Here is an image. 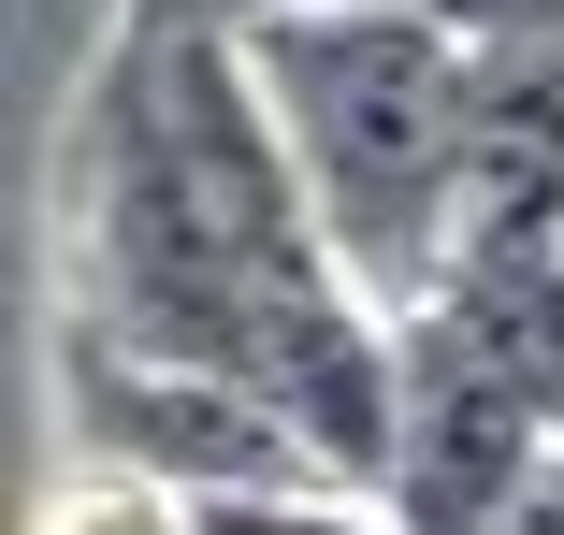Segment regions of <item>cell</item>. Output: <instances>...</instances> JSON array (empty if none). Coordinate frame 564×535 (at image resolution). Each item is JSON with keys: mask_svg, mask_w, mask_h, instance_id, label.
<instances>
[{"mask_svg": "<svg viewBox=\"0 0 564 535\" xmlns=\"http://www.w3.org/2000/svg\"><path fill=\"white\" fill-rule=\"evenodd\" d=\"M58 247H73V318L160 362L247 376L333 478L377 492L405 318L362 304V275L333 261L247 30H217L203 0L117 15L58 131Z\"/></svg>", "mask_w": 564, "mask_h": 535, "instance_id": "1", "label": "cell"}, {"mask_svg": "<svg viewBox=\"0 0 564 535\" xmlns=\"http://www.w3.org/2000/svg\"><path fill=\"white\" fill-rule=\"evenodd\" d=\"M261 101L290 131V174L318 203L333 261L362 275V304L420 318L448 290V203H464V87L478 44L420 15V0H333V15L247 30Z\"/></svg>", "mask_w": 564, "mask_h": 535, "instance_id": "2", "label": "cell"}, {"mask_svg": "<svg viewBox=\"0 0 564 535\" xmlns=\"http://www.w3.org/2000/svg\"><path fill=\"white\" fill-rule=\"evenodd\" d=\"M58 435H73V463H145V478H174V492L333 478L247 376L160 362V348H131V334H101V318H58Z\"/></svg>", "mask_w": 564, "mask_h": 535, "instance_id": "3", "label": "cell"}, {"mask_svg": "<svg viewBox=\"0 0 564 535\" xmlns=\"http://www.w3.org/2000/svg\"><path fill=\"white\" fill-rule=\"evenodd\" d=\"M564 435L420 304L405 318V362H391V463H377V521L391 535H507L535 463Z\"/></svg>", "mask_w": 564, "mask_h": 535, "instance_id": "4", "label": "cell"}, {"mask_svg": "<svg viewBox=\"0 0 564 535\" xmlns=\"http://www.w3.org/2000/svg\"><path fill=\"white\" fill-rule=\"evenodd\" d=\"M564 247V44H478L464 87V203H448V275Z\"/></svg>", "mask_w": 564, "mask_h": 535, "instance_id": "5", "label": "cell"}, {"mask_svg": "<svg viewBox=\"0 0 564 535\" xmlns=\"http://www.w3.org/2000/svg\"><path fill=\"white\" fill-rule=\"evenodd\" d=\"M434 318L564 435V247H535V261H464V275L434 290Z\"/></svg>", "mask_w": 564, "mask_h": 535, "instance_id": "6", "label": "cell"}, {"mask_svg": "<svg viewBox=\"0 0 564 535\" xmlns=\"http://www.w3.org/2000/svg\"><path fill=\"white\" fill-rule=\"evenodd\" d=\"M30 535H188V492L145 463H58L30 492Z\"/></svg>", "mask_w": 564, "mask_h": 535, "instance_id": "7", "label": "cell"}, {"mask_svg": "<svg viewBox=\"0 0 564 535\" xmlns=\"http://www.w3.org/2000/svg\"><path fill=\"white\" fill-rule=\"evenodd\" d=\"M188 535H391L362 478H261V492H188Z\"/></svg>", "mask_w": 564, "mask_h": 535, "instance_id": "8", "label": "cell"}, {"mask_svg": "<svg viewBox=\"0 0 564 535\" xmlns=\"http://www.w3.org/2000/svg\"><path fill=\"white\" fill-rule=\"evenodd\" d=\"M420 15H448L464 44H564V0H420Z\"/></svg>", "mask_w": 564, "mask_h": 535, "instance_id": "9", "label": "cell"}, {"mask_svg": "<svg viewBox=\"0 0 564 535\" xmlns=\"http://www.w3.org/2000/svg\"><path fill=\"white\" fill-rule=\"evenodd\" d=\"M507 535H564V449L535 463V492H521V521H507Z\"/></svg>", "mask_w": 564, "mask_h": 535, "instance_id": "10", "label": "cell"}, {"mask_svg": "<svg viewBox=\"0 0 564 535\" xmlns=\"http://www.w3.org/2000/svg\"><path fill=\"white\" fill-rule=\"evenodd\" d=\"M217 30H275V15H333V0H203Z\"/></svg>", "mask_w": 564, "mask_h": 535, "instance_id": "11", "label": "cell"}]
</instances>
